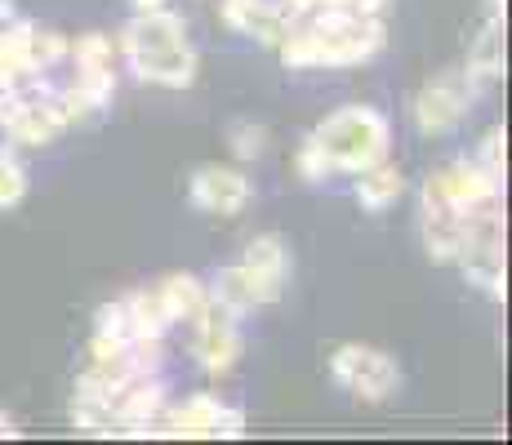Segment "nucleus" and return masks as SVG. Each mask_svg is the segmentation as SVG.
I'll list each match as a JSON object with an SVG mask.
<instances>
[{"label":"nucleus","instance_id":"nucleus-1","mask_svg":"<svg viewBox=\"0 0 512 445\" xmlns=\"http://www.w3.org/2000/svg\"><path fill=\"white\" fill-rule=\"evenodd\" d=\"M388 41V27L379 14H357V9H321V14L290 23L285 41L277 45L281 63L290 72L308 67H357L370 63Z\"/></svg>","mask_w":512,"mask_h":445},{"label":"nucleus","instance_id":"nucleus-2","mask_svg":"<svg viewBox=\"0 0 512 445\" xmlns=\"http://www.w3.org/2000/svg\"><path fill=\"white\" fill-rule=\"evenodd\" d=\"M116 54L130 63V72L147 85L187 89L196 81V49L187 41V27L170 9H147L134 14L116 36Z\"/></svg>","mask_w":512,"mask_h":445},{"label":"nucleus","instance_id":"nucleus-3","mask_svg":"<svg viewBox=\"0 0 512 445\" xmlns=\"http://www.w3.org/2000/svg\"><path fill=\"white\" fill-rule=\"evenodd\" d=\"M308 138L321 147L330 174H352V178H357L361 170H370V165L388 161L392 125H388V116H383L379 107L352 103V107L330 112Z\"/></svg>","mask_w":512,"mask_h":445},{"label":"nucleus","instance_id":"nucleus-4","mask_svg":"<svg viewBox=\"0 0 512 445\" xmlns=\"http://www.w3.org/2000/svg\"><path fill=\"white\" fill-rule=\"evenodd\" d=\"M459 267H464L468 285L486 290L490 299L504 303L508 276H504V214L499 205H486V210H472L464 223V250H459Z\"/></svg>","mask_w":512,"mask_h":445},{"label":"nucleus","instance_id":"nucleus-5","mask_svg":"<svg viewBox=\"0 0 512 445\" xmlns=\"http://www.w3.org/2000/svg\"><path fill=\"white\" fill-rule=\"evenodd\" d=\"M330 379L366 405L397 397V388H401L397 361H392L383 348H366V343H343V348H334L330 352Z\"/></svg>","mask_w":512,"mask_h":445},{"label":"nucleus","instance_id":"nucleus-6","mask_svg":"<svg viewBox=\"0 0 512 445\" xmlns=\"http://www.w3.org/2000/svg\"><path fill=\"white\" fill-rule=\"evenodd\" d=\"M192 352H196V365H201L210 379H223V374L236 370L245 352V339H241V312H232L228 303H219L210 294L205 308L196 312L192 321Z\"/></svg>","mask_w":512,"mask_h":445},{"label":"nucleus","instance_id":"nucleus-7","mask_svg":"<svg viewBox=\"0 0 512 445\" xmlns=\"http://www.w3.org/2000/svg\"><path fill=\"white\" fill-rule=\"evenodd\" d=\"M481 98V89L468 81L464 72H441L415 94L410 116H415V130L428 138H441L450 130H459V121L472 112V103Z\"/></svg>","mask_w":512,"mask_h":445},{"label":"nucleus","instance_id":"nucleus-8","mask_svg":"<svg viewBox=\"0 0 512 445\" xmlns=\"http://www.w3.org/2000/svg\"><path fill=\"white\" fill-rule=\"evenodd\" d=\"M428 183L437 187L441 201L455 205L459 214H472V210H486V205H499V196H504V178H495L490 170H481V165L468 161V156L450 161L446 170L428 174Z\"/></svg>","mask_w":512,"mask_h":445},{"label":"nucleus","instance_id":"nucleus-9","mask_svg":"<svg viewBox=\"0 0 512 445\" xmlns=\"http://www.w3.org/2000/svg\"><path fill=\"white\" fill-rule=\"evenodd\" d=\"M187 201L201 214H219V219H236L245 205L254 201V183L241 170L228 165H201L187 183Z\"/></svg>","mask_w":512,"mask_h":445},{"label":"nucleus","instance_id":"nucleus-10","mask_svg":"<svg viewBox=\"0 0 512 445\" xmlns=\"http://www.w3.org/2000/svg\"><path fill=\"white\" fill-rule=\"evenodd\" d=\"M219 18L228 32L268 49H277L285 41V32H290V14L277 0H219Z\"/></svg>","mask_w":512,"mask_h":445},{"label":"nucleus","instance_id":"nucleus-11","mask_svg":"<svg viewBox=\"0 0 512 445\" xmlns=\"http://www.w3.org/2000/svg\"><path fill=\"white\" fill-rule=\"evenodd\" d=\"M241 267L250 272L254 290H259L263 308H268V303L281 299L285 281H290V245H285L277 232L254 236V241L245 245V254H241Z\"/></svg>","mask_w":512,"mask_h":445},{"label":"nucleus","instance_id":"nucleus-12","mask_svg":"<svg viewBox=\"0 0 512 445\" xmlns=\"http://www.w3.org/2000/svg\"><path fill=\"white\" fill-rule=\"evenodd\" d=\"M219 414H223V401L214 392H196L187 397L179 410L170 414L165 428H156L152 437H165V441H214L219 432Z\"/></svg>","mask_w":512,"mask_h":445},{"label":"nucleus","instance_id":"nucleus-13","mask_svg":"<svg viewBox=\"0 0 512 445\" xmlns=\"http://www.w3.org/2000/svg\"><path fill=\"white\" fill-rule=\"evenodd\" d=\"M468 81L486 94L490 85L504 76V14H490L486 27L472 36V49H468Z\"/></svg>","mask_w":512,"mask_h":445},{"label":"nucleus","instance_id":"nucleus-14","mask_svg":"<svg viewBox=\"0 0 512 445\" xmlns=\"http://www.w3.org/2000/svg\"><path fill=\"white\" fill-rule=\"evenodd\" d=\"M401 196H406V174H401L397 165L379 161V165H370V170L357 174V205H361L366 214L392 210Z\"/></svg>","mask_w":512,"mask_h":445},{"label":"nucleus","instance_id":"nucleus-15","mask_svg":"<svg viewBox=\"0 0 512 445\" xmlns=\"http://www.w3.org/2000/svg\"><path fill=\"white\" fill-rule=\"evenodd\" d=\"M161 299H165V312H170V321L174 325H192L196 321V312L205 308V299H210V285L201 281V276H192V272H174V276H165L161 285Z\"/></svg>","mask_w":512,"mask_h":445},{"label":"nucleus","instance_id":"nucleus-16","mask_svg":"<svg viewBox=\"0 0 512 445\" xmlns=\"http://www.w3.org/2000/svg\"><path fill=\"white\" fill-rule=\"evenodd\" d=\"M125 321H130V339H165V330L174 325L156 285H152V290L125 294Z\"/></svg>","mask_w":512,"mask_h":445},{"label":"nucleus","instance_id":"nucleus-17","mask_svg":"<svg viewBox=\"0 0 512 445\" xmlns=\"http://www.w3.org/2000/svg\"><path fill=\"white\" fill-rule=\"evenodd\" d=\"M210 294L219 303H228L232 312H254V308H263V299H259V290H254V281H250V272H245L241 263H232V267H223L219 276H214V285H210Z\"/></svg>","mask_w":512,"mask_h":445},{"label":"nucleus","instance_id":"nucleus-18","mask_svg":"<svg viewBox=\"0 0 512 445\" xmlns=\"http://www.w3.org/2000/svg\"><path fill=\"white\" fill-rule=\"evenodd\" d=\"M72 428L85 437H121V419H116L112 401L98 397H72Z\"/></svg>","mask_w":512,"mask_h":445},{"label":"nucleus","instance_id":"nucleus-19","mask_svg":"<svg viewBox=\"0 0 512 445\" xmlns=\"http://www.w3.org/2000/svg\"><path fill=\"white\" fill-rule=\"evenodd\" d=\"M67 58H72V67H112L116 41L103 32H85V36H76V41H67Z\"/></svg>","mask_w":512,"mask_h":445},{"label":"nucleus","instance_id":"nucleus-20","mask_svg":"<svg viewBox=\"0 0 512 445\" xmlns=\"http://www.w3.org/2000/svg\"><path fill=\"white\" fill-rule=\"evenodd\" d=\"M23 196H27V170L14 156V147H5L0 152V210H14Z\"/></svg>","mask_w":512,"mask_h":445},{"label":"nucleus","instance_id":"nucleus-21","mask_svg":"<svg viewBox=\"0 0 512 445\" xmlns=\"http://www.w3.org/2000/svg\"><path fill=\"white\" fill-rule=\"evenodd\" d=\"M228 147L236 161H259L263 147H268V130L254 121H232L228 125Z\"/></svg>","mask_w":512,"mask_h":445},{"label":"nucleus","instance_id":"nucleus-22","mask_svg":"<svg viewBox=\"0 0 512 445\" xmlns=\"http://www.w3.org/2000/svg\"><path fill=\"white\" fill-rule=\"evenodd\" d=\"M508 134H504V125H495V130H486V138H481V152L472 156V161L481 165V170H490L495 178H504L508 170Z\"/></svg>","mask_w":512,"mask_h":445},{"label":"nucleus","instance_id":"nucleus-23","mask_svg":"<svg viewBox=\"0 0 512 445\" xmlns=\"http://www.w3.org/2000/svg\"><path fill=\"white\" fill-rule=\"evenodd\" d=\"M294 170H299L303 183H326V178H330L326 156H321V147L312 143V138H303V147L294 152Z\"/></svg>","mask_w":512,"mask_h":445},{"label":"nucleus","instance_id":"nucleus-24","mask_svg":"<svg viewBox=\"0 0 512 445\" xmlns=\"http://www.w3.org/2000/svg\"><path fill=\"white\" fill-rule=\"evenodd\" d=\"M94 330H103V334H125V339H130V321H125V299L103 303V308L94 312Z\"/></svg>","mask_w":512,"mask_h":445},{"label":"nucleus","instance_id":"nucleus-25","mask_svg":"<svg viewBox=\"0 0 512 445\" xmlns=\"http://www.w3.org/2000/svg\"><path fill=\"white\" fill-rule=\"evenodd\" d=\"M285 14H290V23H303V18L321 14V9H352V0H285Z\"/></svg>","mask_w":512,"mask_h":445},{"label":"nucleus","instance_id":"nucleus-26","mask_svg":"<svg viewBox=\"0 0 512 445\" xmlns=\"http://www.w3.org/2000/svg\"><path fill=\"white\" fill-rule=\"evenodd\" d=\"M250 432V423H245V410L241 405H223V414H219V432H214V441H236V437H245Z\"/></svg>","mask_w":512,"mask_h":445},{"label":"nucleus","instance_id":"nucleus-27","mask_svg":"<svg viewBox=\"0 0 512 445\" xmlns=\"http://www.w3.org/2000/svg\"><path fill=\"white\" fill-rule=\"evenodd\" d=\"M9 437H18V428L9 423V414H0V441H9Z\"/></svg>","mask_w":512,"mask_h":445},{"label":"nucleus","instance_id":"nucleus-28","mask_svg":"<svg viewBox=\"0 0 512 445\" xmlns=\"http://www.w3.org/2000/svg\"><path fill=\"white\" fill-rule=\"evenodd\" d=\"M9 18H14V5H9V0H0V27H5Z\"/></svg>","mask_w":512,"mask_h":445},{"label":"nucleus","instance_id":"nucleus-29","mask_svg":"<svg viewBox=\"0 0 512 445\" xmlns=\"http://www.w3.org/2000/svg\"><path fill=\"white\" fill-rule=\"evenodd\" d=\"M490 14H504V0H490Z\"/></svg>","mask_w":512,"mask_h":445}]
</instances>
